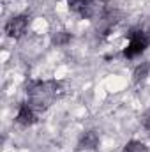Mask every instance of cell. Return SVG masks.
<instances>
[{
    "label": "cell",
    "instance_id": "6da1fadb",
    "mask_svg": "<svg viewBox=\"0 0 150 152\" xmlns=\"http://www.w3.org/2000/svg\"><path fill=\"white\" fill-rule=\"evenodd\" d=\"M62 92V83L55 81V80H50V81H30L27 85V94H28V99H30V106L36 110V112H44L51 101L60 96Z\"/></svg>",
    "mask_w": 150,
    "mask_h": 152
},
{
    "label": "cell",
    "instance_id": "7a4b0ae2",
    "mask_svg": "<svg viewBox=\"0 0 150 152\" xmlns=\"http://www.w3.org/2000/svg\"><path fill=\"white\" fill-rule=\"evenodd\" d=\"M127 36L131 39L129 46L124 50V55H125L127 58H134L136 55L143 53V51L147 50V46L150 44V36H147L143 30H133V32L127 34Z\"/></svg>",
    "mask_w": 150,
    "mask_h": 152
},
{
    "label": "cell",
    "instance_id": "3957f363",
    "mask_svg": "<svg viewBox=\"0 0 150 152\" xmlns=\"http://www.w3.org/2000/svg\"><path fill=\"white\" fill-rule=\"evenodd\" d=\"M28 21H30V18L27 16V14H20V16H14V18H11L7 23H5V34L9 36V37H21L23 34H25V30H27V27H28Z\"/></svg>",
    "mask_w": 150,
    "mask_h": 152
},
{
    "label": "cell",
    "instance_id": "277c9868",
    "mask_svg": "<svg viewBox=\"0 0 150 152\" xmlns=\"http://www.w3.org/2000/svg\"><path fill=\"white\" fill-rule=\"evenodd\" d=\"M36 113H37V112H36L28 103H25V104L20 106V112H18L16 120H18V124H21V126H32V124L36 122V118H37Z\"/></svg>",
    "mask_w": 150,
    "mask_h": 152
},
{
    "label": "cell",
    "instance_id": "5b68a950",
    "mask_svg": "<svg viewBox=\"0 0 150 152\" xmlns=\"http://www.w3.org/2000/svg\"><path fill=\"white\" fill-rule=\"evenodd\" d=\"M97 145H99V136H97L95 131H87V133L81 136V140H79V149H88V151H92V149H95Z\"/></svg>",
    "mask_w": 150,
    "mask_h": 152
},
{
    "label": "cell",
    "instance_id": "8992f818",
    "mask_svg": "<svg viewBox=\"0 0 150 152\" xmlns=\"http://www.w3.org/2000/svg\"><path fill=\"white\" fill-rule=\"evenodd\" d=\"M71 41V34L69 32H55L53 36H51V42L55 44V46H64V44H67Z\"/></svg>",
    "mask_w": 150,
    "mask_h": 152
},
{
    "label": "cell",
    "instance_id": "52a82bcc",
    "mask_svg": "<svg viewBox=\"0 0 150 152\" xmlns=\"http://www.w3.org/2000/svg\"><path fill=\"white\" fill-rule=\"evenodd\" d=\"M124 152H149V149H147L145 143L136 142V140H131V142L124 147Z\"/></svg>",
    "mask_w": 150,
    "mask_h": 152
},
{
    "label": "cell",
    "instance_id": "ba28073f",
    "mask_svg": "<svg viewBox=\"0 0 150 152\" xmlns=\"http://www.w3.org/2000/svg\"><path fill=\"white\" fill-rule=\"evenodd\" d=\"M149 69H150L149 64H141V66H138L136 71H134V81L140 83L141 80H145V78H147V73H149Z\"/></svg>",
    "mask_w": 150,
    "mask_h": 152
},
{
    "label": "cell",
    "instance_id": "9c48e42d",
    "mask_svg": "<svg viewBox=\"0 0 150 152\" xmlns=\"http://www.w3.org/2000/svg\"><path fill=\"white\" fill-rule=\"evenodd\" d=\"M143 126L147 127V131L150 133V110L145 113V117H143Z\"/></svg>",
    "mask_w": 150,
    "mask_h": 152
},
{
    "label": "cell",
    "instance_id": "30bf717a",
    "mask_svg": "<svg viewBox=\"0 0 150 152\" xmlns=\"http://www.w3.org/2000/svg\"><path fill=\"white\" fill-rule=\"evenodd\" d=\"M79 2H85V0H79Z\"/></svg>",
    "mask_w": 150,
    "mask_h": 152
}]
</instances>
